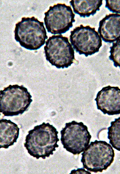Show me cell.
<instances>
[{
  "label": "cell",
  "mask_w": 120,
  "mask_h": 174,
  "mask_svg": "<svg viewBox=\"0 0 120 174\" xmlns=\"http://www.w3.org/2000/svg\"><path fill=\"white\" fill-rule=\"evenodd\" d=\"M15 40L20 46L29 50H36L45 43L48 36L44 23L34 17H22L15 24Z\"/></svg>",
  "instance_id": "obj_2"
},
{
  "label": "cell",
  "mask_w": 120,
  "mask_h": 174,
  "mask_svg": "<svg viewBox=\"0 0 120 174\" xmlns=\"http://www.w3.org/2000/svg\"><path fill=\"white\" fill-rule=\"evenodd\" d=\"M105 7L109 10L116 14H120V0H106Z\"/></svg>",
  "instance_id": "obj_15"
},
{
  "label": "cell",
  "mask_w": 120,
  "mask_h": 174,
  "mask_svg": "<svg viewBox=\"0 0 120 174\" xmlns=\"http://www.w3.org/2000/svg\"><path fill=\"white\" fill-rule=\"evenodd\" d=\"M81 160L84 168L97 173L106 170L112 163L114 151L111 145L103 141L95 140L82 153Z\"/></svg>",
  "instance_id": "obj_4"
},
{
  "label": "cell",
  "mask_w": 120,
  "mask_h": 174,
  "mask_svg": "<svg viewBox=\"0 0 120 174\" xmlns=\"http://www.w3.org/2000/svg\"><path fill=\"white\" fill-rule=\"evenodd\" d=\"M108 128L107 138L112 146L120 151V117L111 122Z\"/></svg>",
  "instance_id": "obj_13"
},
{
  "label": "cell",
  "mask_w": 120,
  "mask_h": 174,
  "mask_svg": "<svg viewBox=\"0 0 120 174\" xmlns=\"http://www.w3.org/2000/svg\"><path fill=\"white\" fill-rule=\"evenodd\" d=\"M32 96L22 85H10L0 91V112L5 116L22 114L32 101Z\"/></svg>",
  "instance_id": "obj_3"
},
{
  "label": "cell",
  "mask_w": 120,
  "mask_h": 174,
  "mask_svg": "<svg viewBox=\"0 0 120 174\" xmlns=\"http://www.w3.org/2000/svg\"><path fill=\"white\" fill-rule=\"evenodd\" d=\"M24 143L28 153L34 157L43 159L53 154L59 141L56 129L49 123L43 122L28 132Z\"/></svg>",
  "instance_id": "obj_1"
},
{
  "label": "cell",
  "mask_w": 120,
  "mask_h": 174,
  "mask_svg": "<svg viewBox=\"0 0 120 174\" xmlns=\"http://www.w3.org/2000/svg\"><path fill=\"white\" fill-rule=\"evenodd\" d=\"M18 125L10 120L2 119L0 120V148L5 149L17 142L19 134Z\"/></svg>",
  "instance_id": "obj_11"
},
{
  "label": "cell",
  "mask_w": 120,
  "mask_h": 174,
  "mask_svg": "<svg viewBox=\"0 0 120 174\" xmlns=\"http://www.w3.org/2000/svg\"><path fill=\"white\" fill-rule=\"evenodd\" d=\"M110 48L109 59L113 62L115 67L120 68V39L113 43Z\"/></svg>",
  "instance_id": "obj_14"
},
{
  "label": "cell",
  "mask_w": 120,
  "mask_h": 174,
  "mask_svg": "<svg viewBox=\"0 0 120 174\" xmlns=\"http://www.w3.org/2000/svg\"><path fill=\"white\" fill-rule=\"evenodd\" d=\"M102 0H71L70 2L74 12L81 17L93 15L100 10Z\"/></svg>",
  "instance_id": "obj_12"
},
{
  "label": "cell",
  "mask_w": 120,
  "mask_h": 174,
  "mask_svg": "<svg viewBox=\"0 0 120 174\" xmlns=\"http://www.w3.org/2000/svg\"><path fill=\"white\" fill-rule=\"evenodd\" d=\"M46 59L58 68H68L75 60L74 50L67 37L53 35L46 41Z\"/></svg>",
  "instance_id": "obj_5"
},
{
  "label": "cell",
  "mask_w": 120,
  "mask_h": 174,
  "mask_svg": "<svg viewBox=\"0 0 120 174\" xmlns=\"http://www.w3.org/2000/svg\"><path fill=\"white\" fill-rule=\"evenodd\" d=\"M70 173H88L91 174V173L86 171L83 168H79L76 170L74 169L72 170Z\"/></svg>",
  "instance_id": "obj_16"
},
{
  "label": "cell",
  "mask_w": 120,
  "mask_h": 174,
  "mask_svg": "<svg viewBox=\"0 0 120 174\" xmlns=\"http://www.w3.org/2000/svg\"><path fill=\"white\" fill-rule=\"evenodd\" d=\"M60 134L64 148L74 155L83 152L88 146L92 138L87 126L82 122L75 121L66 123Z\"/></svg>",
  "instance_id": "obj_6"
},
{
  "label": "cell",
  "mask_w": 120,
  "mask_h": 174,
  "mask_svg": "<svg viewBox=\"0 0 120 174\" xmlns=\"http://www.w3.org/2000/svg\"><path fill=\"white\" fill-rule=\"evenodd\" d=\"M70 41L73 48L79 54L86 57L99 51L102 41L98 32L94 27L81 24L70 32Z\"/></svg>",
  "instance_id": "obj_7"
},
{
  "label": "cell",
  "mask_w": 120,
  "mask_h": 174,
  "mask_svg": "<svg viewBox=\"0 0 120 174\" xmlns=\"http://www.w3.org/2000/svg\"><path fill=\"white\" fill-rule=\"evenodd\" d=\"M94 100L97 109L104 114H120V89L118 87H103L98 92Z\"/></svg>",
  "instance_id": "obj_9"
},
{
  "label": "cell",
  "mask_w": 120,
  "mask_h": 174,
  "mask_svg": "<svg viewBox=\"0 0 120 174\" xmlns=\"http://www.w3.org/2000/svg\"><path fill=\"white\" fill-rule=\"evenodd\" d=\"M44 24L47 32L52 34L65 33L73 26L75 14L71 7L63 3H58L44 13Z\"/></svg>",
  "instance_id": "obj_8"
},
{
  "label": "cell",
  "mask_w": 120,
  "mask_h": 174,
  "mask_svg": "<svg viewBox=\"0 0 120 174\" xmlns=\"http://www.w3.org/2000/svg\"><path fill=\"white\" fill-rule=\"evenodd\" d=\"M98 33L103 41L112 43L120 38V14H107L99 23Z\"/></svg>",
  "instance_id": "obj_10"
}]
</instances>
